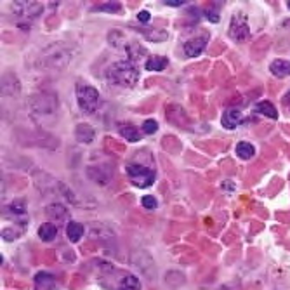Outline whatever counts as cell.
Instances as JSON below:
<instances>
[{"label": "cell", "mask_w": 290, "mask_h": 290, "mask_svg": "<svg viewBox=\"0 0 290 290\" xmlns=\"http://www.w3.org/2000/svg\"><path fill=\"white\" fill-rule=\"evenodd\" d=\"M106 77L113 85H120V87H134L136 82L139 80V70H137L136 63L125 60V61H117L108 68Z\"/></svg>", "instance_id": "6da1fadb"}, {"label": "cell", "mask_w": 290, "mask_h": 290, "mask_svg": "<svg viewBox=\"0 0 290 290\" xmlns=\"http://www.w3.org/2000/svg\"><path fill=\"white\" fill-rule=\"evenodd\" d=\"M77 101L83 113L92 115L99 106V92L87 83H77Z\"/></svg>", "instance_id": "7a4b0ae2"}, {"label": "cell", "mask_w": 290, "mask_h": 290, "mask_svg": "<svg viewBox=\"0 0 290 290\" xmlns=\"http://www.w3.org/2000/svg\"><path fill=\"white\" fill-rule=\"evenodd\" d=\"M127 176L130 183L137 188H148L157 179L155 170H151L144 165H139V163H130V165H127Z\"/></svg>", "instance_id": "3957f363"}, {"label": "cell", "mask_w": 290, "mask_h": 290, "mask_svg": "<svg viewBox=\"0 0 290 290\" xmlns=\"http://www.w3.org/2000/svg\"><path fill=\"white\" fill-rule=\"evenodd\" d=\"M229 37L237 42H245L250 39V28H249V23H247L245 12L238 11L233 14L229 23Z\"/></svg>", "instance_id": "277c9868"}, {"label": "cell", "mask_w": 290, "mask_h": 290, "mask_svg": "<svg viewBox=\"0 0 290 290\" xmlns=\"http://www.w3.org/2000/svg\"><path fill=\"white\" fill-rule=\"evenodd\" d=\"M11 7H12V11H14V14L24 16V18H28V19L37 18V16H40V12H42L40 2H12Z\"/></svg>", "instance_id": "5b68a950"}, {"label": "cell", "mask_w": 290, "mask_h": 290, "mask_svg": "<svg viewBox=\"0 0 290 290\" xmlns=\"http://www.w3.org/2000/svg\"><path fill=\"white\" fill-rule=\"evenodd\" d=\"M207 35L204 37H198V39H191L188 40L186 44H184V54L190 57H196L198 54H201L205 50V47H207Z\"/></svg>", "instance_id": "8992f818"}, {"label": "cell", "mask_w": 290, "mask_h": 290, "mask_svg": "<svg viewBox=\"0 0 290 290\" xmlns=\"http://www.w3.org/2000/svg\"><path fill=\"white\" fill-rule=\"evenodd\" d=\"M45 214H47V216L52 221H57L60 224H61V222L70 221L68 209H66L65 205H61V204H50V205H47V209H45Z\"/></svg>", "instance_id": "52a82bcc"}, {"label": "cell", "mask_w": 290, "mask_h": 290, "mask_svg": "<svg viewBox=\"0 0 290 290\" xmlns=\"http://www.w3.org/2000/svg\"><path fill=\"white\" fill-rule=\"evenodd\" d=\"M242 120H243V115L240 110H226V113L222 115V127L233 130L242 124Z\"/></svg>", "instance_id": "ba28073f"}, {"label": "cell", "mask_w": 290, "mask_h": 290, "mask_svg": "<svg viewBox=\"0 0 290 290\" xmlns=\"http://www.w3.org/2000/svg\"><path fill=\"white\" fill-rule=\"evenodd\" d=\"M35 290H56V280L52 275L40 271L35 275Z\"/></svg>", "instance_id": "9c48e42d"}, {"label": "cell", "mask_w": 290, "mask_h": 290, "mask_svg": "<svg viewBox=\"0 0 290 290\" xmlns=\"http://www.w3.org/2000/svg\"><path fill=\"white\" fill-rule=\"evenodd\" d=\"M270 71L278 78L288 77V75H290V61H287V60H275L270 65Z\"/></svg>", "instance_id": "30bf717a"}, {"label": "cell", "mask_w": 290, "mask_h": 290, "mask_svg": "<svg viewBox=\"0 0 290 290\" xmlns=\"http://www.w3.org/2000/svg\"><path fill=\"white\" fill-rule=\"evenodd\" d=\"M83 233H85V228H83L80 222L70 221L68 224H66V235H68V240L70 242L77 243L83 237Z\"/></svg>", "instance_id": "8fae6325"}, {"label": "cell", "mask_w": 290, "mask_h": 290, "mask_svg": "<svg viewBox=\"0 0 290 290\" xmlns=\"http://www.w3.org/2000/svg\"><path fill=\"white\" fill-rule=\"evenodd\" d=\"M119 132H120V136L124 137V139H127L129 142H137L141 139V132L130 124H120Z\"/></svg>", "instance_id": "7c38bea8"}, {"label": "cell", "mask_w": 290, "mask_h": 290, "mask_svg": "<svg viewBox=\"0 0 290 290\" xmlns=\"http://www.w3.org/2000/svg\"><path fill=\"white\" fill-rule=\"evenodd\" d=\"M255 111L268 117V119H273V120L278 119V110H276L275 104L270 103V101H259V103L255 104Z\"/></svg>", "instance_id": "4fadbf2b"}, {"label": "cell", "mask_w": 290, "mask_h": 290, "mask_svg": "<svg viewBox=\"0 0 290 290\" xmlns=\"http://www.w3.org/2000/svg\"><path fill=\"white\" fill-rule=\"evenodd\" d=\"M57 235V228L52 222H44L39 228V238L42 242H52Z\"/></svg>", "instance_id": "5bb4252c"}, {"label": "cell", "mask_w": 290, "mask_h": 290, "mask_svg": "<svg viewBox=\"0 0 290 290\" xmlns=\"http://www.w3.org/2000/svg\"><path fill=\"white\" fill-rule=\"evenodd\" d=\"M75 136L80 142H92V139H94V129L89 127L87 124H80L75 129Z\"/></svg>", "instance_id": "9a60e30c"}, {"label": "cell", "mask_w": 290, "mask_h": 290, "mask_svg": "<svg viewBox=\"0 0 290 290\" xmlns=\"http://www.w3.org/2000/svg\"><path fill=\"white\" fill-rule=\"evenodd\" d=\"M167 65H169V60L163 56H153V57H148V61H146L144 68L150 70V71H162L167 68Z\"/></svg>", "instance_id": "2e32d148"}, {"label": "cell", "mask_w": 290, "mask_h": 290, "mask_svg": "<svg viewBox=\"0 0 290 290\" xmlns=\"http://www.w3.org/2000/svg\"><path fill=\"white\" fill-rule=\"evenodd\" d=\"M237 155L242 158V160H250V158L255 155V148L250 144V142L242 141L237 144Z\"/></svg>", "instance_id": "e0dca14e"}, {"label": "cell", "mask_w": 290, "mask_h": 290, "mask_svg": "<svg viewBox=\"0 0 290 290\" xmlns=\"http://www.w3.org/2000/svg\"><path fill=\"white\" fill-rule=\"evenodd\" d=\"M119 290H141V283L134 275H125L124 278L120 280Z\"/></svg>", "instance_id": "ac0fdd59"}, {"label": "cell", "mask_w": 290, "mask_h": 290, "mask_svg": "<svg viewBox=\"0 0 290 290\" xmlns=\"http://www.w3.org/2000/svg\"><path fill=\"white\" fill-rule=\"evenodd\" d=\"M125 50L129 54V61L137 63L139 60H142V56L146 54V49H142L139 44H129L125 45Z\"/></svg>", "instance_id": "d6986e66"}, {"label": "cell", "mask_w": 290, "mask_h": 290, "mask_svg": "<svg viewBox=\"0 0 290 290\" xmlns=\"http://www.w3.org/2000/svg\"><path fill=\"white\" fill-rule=\"evenodd\" d=\"M9 210L16 216H24L26 214V207H24V201L23 200H16L9 205Z\"/></svg>", "instance_id": "ffe728a7"}, {"label": "cell", "mask_w": 290, "mask_h": 290, "mask_svg": "<svg viewBox=\"0 0 290 290\" xmlns=\"http://www.w3.org/2000/svg\"><path fill=\"white\" fill-rule=\"evenodd\" d=\"M2 238L6 242L16 240V238H19V229H16V228H4L2 229Z\"/></svg>", "instance_id": "44dd1931"}, {"label": "cell", "mask_w": 290, "mask_h": 290, "mask_svg": "<svg viewBox=\"0 0 290 290\" xmlns=\"http://www.w3.org/2000/svg\"><path fill=\"white\" fill-rule=\"evenodd\" d=\"M157 130H158V124L155 120L142 122V132H144V134H155Z\"/></svg>", "instance_id": "7402d4cb"}, {"label": "cell", "mask_w": 290, "mask_h": 290, "mask_svg": "<svg viewBox=\"0 0 290 290\" xmlns=\"http://www.w3.org/2000/svg\"><path fill=\"white\" fill-rule=\"evenodd\" d=\"M141 205L144 209H148V210H153V209H157V198H155V196H151V195H146V196H142Z\"/></svg>", "instance_id": "603a6c76"}, {"label": "cell", "mask_w": 290, "mask_h": 290, "mask_svg": "<svg viewBox=\"0 0 290 290\" xmlns=\"http://www.w3.org/2000/svg\"><path fill=\"white\" fill-rule=\"evenodd\" d=\"M120 2H106V4H101V6H98L99 11H104V12H115L120 9Z\"/></svg>", "instance_id": "cb8c5ba5"}, {"label": "cell", "mask_w": 290, "mask_h": 290, "mask_svg": "<svg viewBox=\"0 0 290 290\" xmlns=\"http://www.w3.org/2000/svg\"><path fill=\"white\" fill-rule=\"evenodd\" d=\"M150 18H151V16H150L148 11H141L139 14H137V21H141V23H148Z\"/></svg>", "instance_id": "d4e9b609"}, {"label": "cell", "mask_w": 290, "mask_h": 290, "mask_svg": "<svg viewBox=\"0 0 290 290\" xmlns=\"http://www.w3.org/2000/svg\"><path fill=\"white\" fill-rule=\"evenodd\" d=\"M281 104H283L287 110H290V89L285 92L283 94V98H281Z\"/></svg>", "instance_id": "484cf974"}, {"label": "cell", "mask_w": 290, "mask_h": 290, "mask_svg": "<svg viewBox=\"0 0 290 290\" xmlns=\"http://www.w3.org/2000/svg\"><path fill=\"white\" fill-rule=\"evenodd\" d=\"M165 6L169 7H179V6H184L183 0H172V2H165Z\"/></svg>", "instance_id": "4316f807"}, {"label": "cell", "mask_w": 290, "mask_h": 290, "mask_svg": "<svg viewBox=\"0 0 290 290\" xmlns=\"http://www.w3.org/2000/svg\"><path fill=\"white\" fill-rule=\"evenodd\" d=\"M207 18L210 19V21H214V23H217V21H219V16H217V14H212V12H207Z\"/></svg>", "instance_id": "83f0119b"}, {"label": "cell", "mask_w": 290, "mask_h": 290, "mask_svg": "<svg viewBox=\"0 0 290 290\" xmlns=\"http://www.w3.org/2000/svg\"><path fill=\"white\" fill-rule=\"evenodd\" d=\"M287 7H288V9H290V2H287Z\"/></svg>", "instance_id": "f1b7e54d"}]
</instances>
